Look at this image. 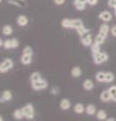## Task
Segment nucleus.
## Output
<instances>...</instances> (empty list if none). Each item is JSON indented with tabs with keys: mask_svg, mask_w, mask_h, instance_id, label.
<instances>
[{
	"mask_svg": "<svg viewBox=\"0 0 116 121\" xmlns=\"http://www.w3.org/2000/svg\"><path fill=\"white\" fill-rule=\"evenodd\" d=\"M22 109V112H23V115H24V118H26L28 120H31L34 118V107L33 105L30 103H27L26 105H24L23 107L21 108Z\"/></svg>",
	"mask_w": 116,
	"mask_h": 121,
	"instance_id": "nucleus-1",
	"label": "nucleus"
},
{
	"mask_svg": "<svg viewBox=\"0 0 116 121\" xmlns=\"http://www.w3.org/2000/svg\"><path fill=\"white\" fill-rule=\"evenodd\" d=\"M13 60L9 59V58H6L0 63V74H5L7 73L8 71H10L11 69L13 68Z\"/></svg>",
	"mask_w": 116,
	"mask_h": 121,
	"instance_id": "nucleus-2",
	"label": "nucleus"
},
{
	"mask_svg": "<svg viewBox=\"0 0 116 121\" xmlns=\"http://www.w3.org/2000/svg\"><path fill=\"white\" fill-rule=\"evenodd\" d=\"M47 81L44 79H40V80L31 83V88L35 91H40V90H44L47 88Z\"/></svg>",
	"mask_w": 116,
	"mask_h": 121,
	"instance_id": "nucleus-3",
	"label": "nucleus"
},
{
	"mask_svg": "<svg viewBox=\"0 0 116 121\" xmlns=\"http://www.w3.org/2000/svg\"><path fill=\"white\" fill-rule=\"evenodd\" d=\"M98 17H99V19L103 20V21H105V22H108V21H110V20H111L112 14H111L110 11L104 10V11H101V12L99 13Z\"/></svg>",
	"mask_w": 116,
	"mask_h": 121,
	"instance_id": "nucleus-4",
	"label": "nucleus"
},
{
	"mask_svg": "<svg viewBox=\"0 0 116 121\" xmlns=\"http://www.w3.org/2000/svg\"><path fill=\"white\" fill-rule=\"evenodd\" d=\"M16 23H17V25L21 26V27L26 26L28 24V18H27V16H26V15H23V14L18 15L17 18H16Z\"/></svg>",
	"mask_w": 116,
	"mask_h": 121,
	"instance_id": "nucleus-5",
	"label": "nucleus"
},
{
	"mask_svg": "<svg viewBox=\"0 0 116 121\" xmlns=\"http://www.w3.org/2000/svg\"><path fill=\"white\" fill-rule=\"evenodd\" d=\"M81 43L83 45H85V47H91L92 45V36L89 35V33H87V35H85L83 36H81Z\"/></svg>",
	"mask_w": 116,
	"mask_h": 121,
	"instance_id": "nucleus-6",
	"label": "nucleus"
},
{
	"mask_svg": "<svg viewBox=\"0 0 116 121\" xmlns=\"http://www.w3.org/2000/svg\"><path fill=\"white\" fill-rule=\"evenodd\" d=\"M32 62V55H25V54H22L21 58H20V63L22 65H30Z\"/></svg>",
	"mask_w": 116,
	"mask_h": 121,
	"instance_id": "nucleus-7",
	"label": "nucleus"
},
{
	"mask_svg": "<svg viewBox=\"0 0 116 121\" xmlns=\"http://www.w3.org/2000/svg\"><path fill=\"white\" fill-rule=\"evenodd\" d=\"M11 99H12V93H11V91H9V90L3 91L2 96H1V98H0V101L1 102H7V101H10Z\"/></svg>",
	"mask_w": 116,
	"mask_h": 121,
	"instance_id": "nucleus-8",
	"label": "nucleus"
},
{
	"mask_svg": "<svg viewBox=\"0 0 116 121\" xmlns=\"http://www.w3.org/2000/svg\"><path fill=\"white\" fill-rule=\"evenodd\" d=\"M60 107H61L62 110H69L70 107H71L70 100L67 99V98H64V99H62L61 102H60Z\"/></svg>",
	"mask_w": 116,
	"mask_h": 121,
	"instance_id": "nucleus-9",
	"label": "nucleus"
},
{
	"mask_svg": "<svg viewBox=\"0 0 116 121\" xmlns=\"http://www.w3.org/2000/svg\"><path fill=\"white\" fill-rule=\"evenodd\" d=\"M86 4H87V3H84V2L80 1V0H74V6H75V8H76L77 10H79V11L85 10Z\"/></svg>",
	"mask_w": 116,
	"mask_h": 121,
	"instance_id": "nucleus-10",
	"label": "nucleus"
},
{
	"mask_svg": "<svg viewBox=\"0 0 116 121\" xmlns=\"http://www.w3.org/2000/svg\"><path fill=\"white\" fill-rule=\"evenodd\" d=\"M2 33H3L4 35H6V36L11 35L13 33V28H12V26L9 25V24H5V25L2 27Z\"/></svg>",
	"mask_w": 116,
	"mask_h": 121,
	"instance_id": "nucleus-11",
	"label": "nucleus"
},
{
	"mask_svg": "<svg viewBox=\"0 0 116 121\" xmlns=\"http://www.w3.org/2000/svg\"><path fill=\"white\" fill-rule=\"evenodd\" d=\"M83 25H84V23H83V21H82V19H80V18H75V19H72V26H71V28L77 29Z\"/></svg>",
	"mask_w": 116,
	"mask_h": 121,
	"instance_id": "nucleus-12",
	"label": "nucleus"
},
{
	"mask_svg": "<svg viewBox=\"0 0 116 121\" xmlns=\"http://www.w3.org/2000/svg\"><path fill=\"white\" fill-rule=\"evenodd\" d=\"M13 118L15 120H21L22 118H24V115H23V112H22V109H16L15 111L13 112Z\"/></svg>",
	"mask_w": 116,
	"mask_h": 121,
	"instance_id": "nucleus-13",
	"label": "nucleus"
},
{
	"mask_svg": "<svg viewBox=\"0 0 116 121\" xmlns=\"http://www.w3.org/2000/svg\"><path fill=\"white\" fill-rule=\"evenodd\" d=\"M109 30H110L109 25H108V24H102V25L100 26L99 33H100V35H104V36H107L108 32H109Z\"/></svg>",
	"mask_w": 116,
	"mask_h": 121,
	"instance_id": "nucleus-14",
	"label": "nucleus"
},
{
	"mask_svg": "<svg viewBox=\"0 0 116 121\" xmlns=\"http://www.w3.org/2000/svg\"><path fill=\"white\" fill-rule=\"evenodd\" d=\"M100 99L103 102H108L109 100H111V94L109 92V90L102 92V94H101V96H100Z\"/></svg>",
	"mask_w": 116,
	"mask_h": 121,
	"instance_id": "nucleus-15",
	"label": "nucleus"
},
{
	"mask_svg": "<svg viewBox=\"0 0 116 121\" xmlns=\"http://www.w3.org/2000/svg\"><path fill=\"white\" fill-rule=\"evenodd\" d=\"M61 25L63 28H71V26H72V19H70V18H63L61 21Z\"/></svg>",
	"mask_w": 116,
	"mask_h": 121,
	"instance_id": "nucleus-16",
	"label": "nucleus"
},
{
	"mask_svg": "<svg viewBox=\"0 0 116 121\" xmlns=\"http://www.w3.org/2000/svg\"><path fill=\"white\" fill-rule=\"evenodd\" d=\"M93 87H94V84H93V82L90 80V79H87V80H85L84 83H83V88L87 91H90L93 89Z\"/></svg>",
	"mask_w": 116,
	"mask_h": 121,
	"instance_id": "nucleus-17",
	"label": "nucleus"
},
{
	"mask_svg": "<svg viewBox=\"0 0 116 121\" xmlns=\"http://www.w3.org/2000/svg\"><path fill=\"white\" fill-rule=\"evenodd\" d=\"M76 30H77L78 35H79L80 36H83V35H87V33H89V31H90V29L86 27L85 25L81 26V27H79V28H77Z\"/></svg>",
	"mask_w": 116,
	"mask_h": 121,
	"instance_id": "nucleus-18",
	"label": "nucleus"
},
{
	"mask_svg": "<svg viewBox=\"0 0 116 121\" xmlns=\"http://www.w3.org/2000/svg\"><path fill=\"white\" fill-rule=\"evenodd\" d=\"M85 110H86V108L83 106V104H81V103H77L74 107V111L76 112L77 114H81V113H83Z\"/></svg>",
	"mask_w": 116,
	"mask_h": 121,
	"instance_id": "nucleus-19",
	"label": "nucleus"
},
{
	"mask_svg": "<svg viewBox=\"0 0 116 121\" xmlns=\"http://www.w3.org/2000/svg\"><path fill=\"white\" fill-rule=\"evenodd\" d=\"M42 79V75H40V73H39V72H33V73H31L30 75V82L33 83V82H36Z\"/></svg>",
	"mask_w": 116,
	"mask_h": 121,
	"instance_id": "nucleus-20",
	"label": "nucleus"
},
{
	"mask_svg": "<svg viewBox=\"0 0 116 121\" xmlns=\"http://www.w3.org/2000/svg\"><path fill=\"white\" fill-rule=\"evenodd\" d=\"M71 74H72V76L74 78H78L80 77L81 74H82V71L80 69V67H74L72 69V72H71Z\"/></svg>",
	"mask_w": 116,
	"mask_h": 121,
	"instance_id": "nucleus-21",
	"label": "nucleus"
},
{
	"mask_svg": "<svg viewBox=\"0 0 116 121\" xmlns=\"http://www.w3.org/2000/svg\"><path fill=\"white\" fill-rule=\"evenodd\" d=\"M100 52H97V54H93V60H94V63L96 64V65H100V64L103 63Z\"/></svg>",
	"mask_w": 116,
	"mask_h": 121,
	"instance_id": "nucleus-22",
	"label": "nucleus"
},
{
	"mask_svg": "<svg viewBox=\"0 0 116 121\" xmlns=\"http://www.w3.org/2000/svg\"><path fill=\"white\" fill-rule=\"evenodd\" d=\"M105 39H106V36H104L102 35H100V33H98L96 36H95V40H94V43H98V44H102L104 41H105Z\"/></svg>",
	"mask_w": 116,
	"mask_h": 121,
	"instance_id": "nucleus-23",
	"label": "nucleus"
},
{
	"mask_svg": "<svg viewBox=\"0 0 116 121\" xmlns=\"http://www.w3.org/2000/svg\"><path fill=\"white\" fill-rule=\"evenodd\" d=\"M86 112H87L88 115H94L96 112V107L93 104H90L86 107Z\"/></svg>",
	"mask_w": 116,
	"mask_h": 121,
	"instance_id": "nucleus-24",
	"label": "nucleus"
},
{
	"mask_svg": "<svg viewBox=\"0 0 116 121\" xmlns=\"http://www.w3.org/2000/svg\"><path fill=\"white\" fill-rule=\"evenodd\" d=\"M105 77L106 73H103V72H98L96 74V80L98 82H105Z\"/></svg>",
	"mask_w": 116,
	"mask_h": 121,
	"instance_id": "nucleus-25",
	"label": "nucleus"
},
{
	"mask_svg": "<svg viewBox=\"0 0 116 121\" xmlns=\"http://www.w3.org/2000/svg\"><path fill=\"white\" fill-rule=\"evenodd\" d=\"M91 52H92V54H97V52H100V44L94 43L91 45Z\"/></svg>",
	"mask_w": 116,
	"mask_h": 121,
	"instance_id": "nucleus-26",
	"label": "nucleus"
},
{
	"mask_svg": "<svg viewBox=\"0 0 116 121\" xmlns=\"http://www.w3.org/2000/svg\"><path fill=\"white\" fill-rule=\"evenodd\" d=\"M96 117H97V119H99V120H105L106 119V112L103 110H99Z\"/></svg>",
	"mask_w": 116,
	"mask_h": 121,
	"instance_id": "nucleus-27",
	"label": "nucleus"
},
{
	"mask_svg": "<svg viewBox=\"0 0 116 121\" xmlns=\"http://www.w3.org/2000/svg\"><path fill=\"white\" fill-rule=\"evenodd\" d=\"M6 1L8 3H10V4L16 6V7H21L22 6V4H21L22 1H20V0H6Z\"/></svg>",
	"mask_w": 116,
	"mask_h": 121,
	"instance_id": "nucleus-28",
	"label": "nucleus"
},
{
	"mask_svg": "<svg viewBox=\"0 0 116 121\" xmlns=\"http://www.w3.org/2000/svg\"><path fill=\"white\" fill-rule=\"evenodd\" d=\"M22 54H25V55H33V51H32L31 47H29V45L24 47L23 51H22Z\"/></svg>",
	"mask_w": 116,
	"mask_h": 121,
	"instance_id": "nucleus-29",
	"label": "nucleus"
},
{
	"mask_svg": "<svg viewBox=\"0 0 116 121\" xmlns=\"http://www.w3.org/2000/svg\"><path fill=\"white\" fill-rule=\"evenodd\" d=\"M3 48H5V50H10V48H12V45H11V39H5L4 43H3Z\"/></svg>",
	"mask_w": 116,
	"mask_h": 121,
	"instance_id": "nucleus-30",
	"label": "nucleus"
},
{
	"mask_svg": "<svg viewBox=\"0 0 116 121\" xmlns=\"http://www.w3.org/2000/svg\"><path fill=\"white\" fill-rule=\"evenodd\" d=\"M114 80V75L110 73V72H108V73H106V77H105V82L107 83H110Z\"/></svg>",
	"mask_w": 116,
	"mask_h": 121,
	"instance_id": "nucleus-31",
	"label": "nucleus"
},
{
	"mask_svg": "<svg viewBox=\"0 0 116 121\" xmlns=\"http://www.w3.org/2000/svg\"><path fill=\"white\" fill-rule=\"evenodd\" d=\"M11 45H12V48H17L19 47V40H18L16 37L11 39Z\"/></svg>",
	"mask_w": 116,
	"mask_h": 121,
	"instance_id": "nucleus-32",
	"label": "nucleus"
},
{
	"mask_svg": "<svg viewBox=\"0 0 116 121\" xmlns=\"http://www.w3.org/2000/svg\"><path fill=\"white\" fill-rule=\"evenodd\" d=\"M107 4L109 7H112V8H116V0H108Z\"/></svg>",
	"mask_w": 116,
	"mask_h": 121,
	"instance_id": "nucleus-33",
	"label": "nucleus"
},
{
	"mask_svg": "<svg viewBox=\"0 0 116 121\" xmlns=\"http://www.w3.org/2000/svg\"><path fill=\"white\" fill-rule=\"evenodd\" d=\"M51 93L53 94V95H58V94L60 93V89L58 88V87H53V88L51 89Z\"/></svg>",
	"mask_w": 116,
	"mask_h": 121,
	"instance_id": "nucleus-34",
	"label": "nucleus"
},
{
	"mask_svg": "<svg viewBox=\"0 0 116 121\" xmlns=\"http://www.w3.org/2000/svg\"><path fill=\"white\" fill-rule=\"evenodd\" d=\"M98 2H99V0H87V4L91 5V6L97 5V4H98Z\"/></svg>",
	"mask_w": 116,
	"mask_h": 121,
	"instance_id": "nucleus-35",
	"label": "nucleus"
},
{
	"mask_svg": "<svg viewBox=\"0 0 116 121\" xmlns=\"http://www.w3.org/2000/svg\"><path fill=\"white\" fill-rule=\"evenodd\" d=\"M109 92L111 94V97L112 96H115L116 95V86H112L109 88Z\"/></svg>",
	"mask_w": 116,
	"mask_h": 121,
	"instance_id": "nucleus-36",
	"label": "nucleus"
},
{
	"mask_svg": "<svg viewBox=\"0 0 116 121\" xmlns=\"http://www.w3.org/2000/svg\"><path fill=\"white\" fill-rule=\"evenodd\" d=\"M100 54H101V58H102L103 63H104V62H106V60H108V55L106 54V52H101Z\"/></svg>",
	"mask_w": 116,
	"mask_h": 121,
	"instance_id": "nucleus-37",
	"label": "nucleus"
},
{
	"mask_svg": "<svg viewBox=\"0 0 116 121\" xmlns=\"http://www.w3.org/2000/svg\"><path fill=\"white\" fill-rule=\"evenodd\" d=\"M54 2H55V4H56V5L61 6V5H63V4H65L66 0H54Z\"/></svg>",
	"mask_w": 116,
	"mask_h": 121,
	"instance_id": "nucleus-38",
	"label": "nucleus"
},
{
	"mask_svg": "<svg viewBox=\"0 0 116 121\" xmlns=\"http://www.w3.org/2000/svg\"><path fill=\"white\" fill-rule=\"evenodd\" d=\"M110 31H111V33H112V35L116 36V25H113V26H112V27L110 28Z\"/></svg>",
	"mask_w": 116,
	"mask_h": 121,
	"instance_id": "nucleus-39",
	"label": "nucleus"
},
{
	"mask_svg": "<svg viewBox=\"0 0 116 121\" xmlns=\"http://www.w3.org/2000/svg\"><path fill=\"white\" fill-rule=\"evenodd\" d=\"M3 43H4V41H3L1 39H0V48H2V47H3Z\"/></svg>",
	"mask_w": 116,
	"mask_h": 121,
	"instance_id": "nucleus-40",
	"label": "nucleus"
},
{
	"mask_svg": "<svg viewBox=\"0 0 116 121\" xmlns=\"http://www.w3.org/2000/svg\"><path fill=\"white\" fill-rule=\"evenodd\" d=\"M111 99L116 102V95H115V96H112V97H111Z\"/></svg>",
	"mask_w": 116,
	"mask_h": 121,
	"instance_id": "nucleus-41",
	"label": "nucleus"
},
{
	"mask_svg": "<svg viewBox=\"0 0 116 121\" xmlns=\"http://www.w3.org/2000/svg\"><path fill=\"white\" fill-rule=\"evenodd\" d=\"M106 121H116V120H115V119H112V118H111V119H108V120H106Z\"/></svg>",
	"mask_w": 116,
	"mask_h": 121,
	"instance_id": "nucleus-42",
	"label": "nucleus"
},
{
	"mask_svg": "<svg viewBox=\"0 0 116 121\" xmlns=\"http://www.w3.org/2000/svg\"><path fill=\"white\" fill-rule=\"evenodd\" d=\"M0 121H4V120H3V117L1 115H0Z\"/></svg>",
	"mask_w": 116,
	"mask_h": 121,
	"instance_id": "nucleus-43",
	"label": "nucleus"
},
{
	"mask_svg": "<svg viewBox=\"0 0 116 121\" xmlns=\"http://www.w3.org/2000/svg\"><path fill=\"white\" fill-rule=\"evenodd\" d=\"M80 1H82V2H84V3H87V0H80Z\"/></svg>",
	"mask_w": 116,
	"mask_h": 121,
	"instance_id": "nucleus-44",
	"label": "nucleus"
},
{
	"mask_svg": "<svg viewBox=\"0 0 116 121\" xmlns=\"http://www.w3.org/2000/svg\"><path fill=\"white\" fill-rule=\"evenodd\" d=\"M114 14L116 15V8H114Z\"/></svg>",
	"mask_w": 116,
	"mask_h": 121,
	"instance_id": "nucleus-45",
	"label": "nucleus"
},
{
	"mask_svg": "<svg viewBox=\"0 0 116 121\" xmlns=\"http://www.w3.org/2000/svg\"><path fill=\"white\" fill-rule=\"evenodd\" d=\"M1 2H2V0H0V3H1Z\"/></svg>",
	"mask_w": 116,
	"mask_h": 121,
	"instance_id": "nucleus-46",
	"label": "nucleus"
},
{
	"mask_svg": "<svg viewBox=\"0 0 116 121\" xmlns=\"http://www.w3.org/2000/svg\"><path fill=\"white\" fill-rule=\"evenodd\" d=\"M20 1H23V0H20Z\"/></svg>",
	"mask_w": 116,
	"mask_h": 121,
	"instance_id": "nucleus-47",
	"label": "nucleus"
}]
</instances>
